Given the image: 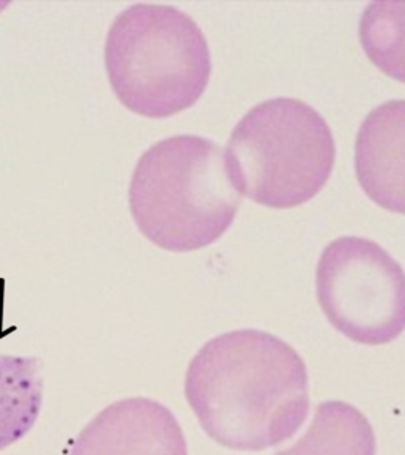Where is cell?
I'll return each mask as SVG.
<instances>
[{
  "instance_id": "cell-1",
  "label": "cell",
  "mask_w": 405,
  "mask_h": 455,
  "mask_svg": "<svg viewBox=\"0 0 405 455\" xmlns=\"http://www.w3.org/2000/svg\"><path fill=\"white\" fill-rule=\"evenodd\" d=\"M185 398L215 443L264 451L290 440L306 420V363L270 332H227L203 345L189 363Z\"/></svg>"
},
{
  "instance_id": "cell-2",
  "label": "cell",
  "mask_w": 405,
  "mask_h": 455,
  "mask_svg": "<svg viewBox=\"0 0 405 455\" xmlns=\"http://www.w3.org/2000/svg\"><path fill=\"white\" fill-rule=\"evenodd\" d=\"M130 212L142 235L160 249L184 253L205 249L225 235L241 204L227 154L203 136L178 135L156 142L136 164Z\"/></svg>"
},
{
  "instance_id": "cell-3",
  "label": "cell",
  "mask_w": 405,
  "mask_h": 455,
  "mask_svg": "<svg viewBox=\"0 0 405 455\" xmlns=\"http://www.w3.org/2000/svg\"><path fill=\"white\" fill-rule=\"evenodd\" d=\"M105 67L122 105L150 119L192 108L213 71L198 24L160 4H135L116 16L108 30Z\"/></svg>"
},
{
  "instance_id": "cell-4",
  "label": "cell",
  "mask_w": 405,
  "mask_h": 455,
  "mask_svg": "<svg viewBox=\"0 0 405 455\" xmlns=\"http://www.w3.org/2000/svg\"><path fill=\"white\" fill-rule=\"evenodd\" d=\"M225 154L239 195L271 209H293L327 185L336 142L319 111L279 97L258 103L238 122Z\"/></svg>"
},
{
  "instance_id": "cell-5",
  "label": "cell",
  "mask_w": 405,
  "mask_h": 455,
  "mask_svg": "<svg viewBox=\"0 0 405 455\" xmlns=\"http://www.w3.org/2000/svg\"><path fill=\"white\" fill-rule=\"evenodd\" d=\"M323 315L347 339L385 345L405 331V272L377 242L344 235L328 243L317 264Z\"/></svg>"
},
{
  "instance_id": "cell-6",
  "label": "cell",
  "mask_w": 405,
  "mask_h": 455,
  "mask_svg": "<svg viewBox=\"0 0 405 455\" xmlns=\"http://www.w3.org/2000/svg\"><path fill=\"white\" fill-rule=\"evenodd\" d=\"M70 455H187V443L166 406L152 398H122L85 424Z\"/></svg>"
},
{
  "instance_id": "cell-7",
  "label": "cell",
  "mask_w": 405,
  "mask_h": 455,
  "mask_svg": "<svg viewBox=\"0 0 405 455\" xmlns=\"http://www.w3.org/2000/svg\"><path fill=\"white\" fill-rule=\"evenodd\" d=\"M355 171L377 206L405 215V100L372 109L358 130Z\"/></svg>"
},
{
  "instance_id": "cell-8",
  "label": "cell",
  "mask_w": 405,
  "mask_h": 455,
  "mask_svg": "<svg viewBox=\"0 0 405 455\" xmlns=\"http://www.w3.org/2000/svg\"><path fill=\"white\" fill-rule=\"evenodd\" d=\"M43 406L42 363L0 355V452L28 436Z\"/></svg>"
},
{
  "instance_id": "cell-9",
  "label": "cell",
  "mask_w": 405,
  "mask_h": 455,
  "mask_svg": "<svg viewBox=\"0 0 405 455\" xmlns=\"http://www.w3.org/2000/svg\"><path fill=\"white\" fill-rule=\"evenodd\" d=\"M376 434L363 412L329 400L317 408L306 435L276 455H376Z\"/></svg>"
},
{
  "instance_id": "cell-10",
  "label": "cell",
  "mask_w": 405,
  "mask_h": 455,
  "mask_svg": "<svg viewBox=\"0 0 405 455\" xmlns=\"http://www.w3.org/2000/svg\"><path fill=\"white\" fill-rule=\"evenodd\" d=\"M360 43L386 76L405 83V4L372 2L360 20Z\"/></svg>"
}]
</instances>
